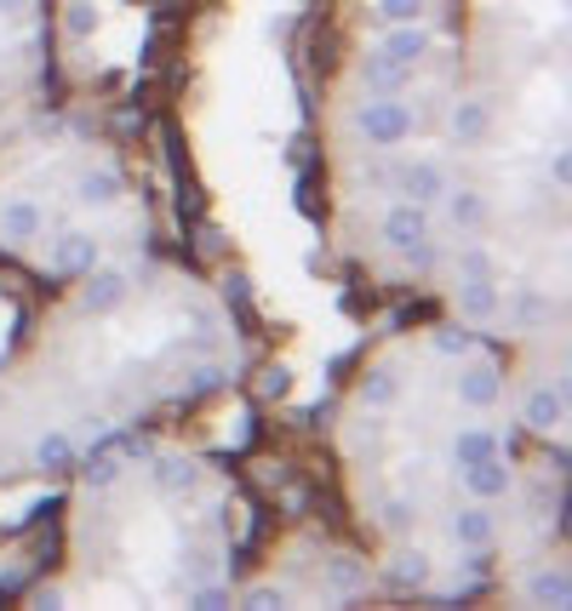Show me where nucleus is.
<instances>
[{
    "mask_svg": "<svg viewBox=\"0 0 572 611\" xmlns=\"http://www.w3.org/2000/svg\"><path fill=\"white\" fill-rule=\"evenodd\" d=\"M361 138L378 144V149H395L413 138V109L401 104V97H373V104L361 109Z\"/></svg>",
    "mask_w": 572,
    "mask_h": 611,
    "instance_id": "1",
    "label": "nucleus"
},
{
    "mask_svg": "<svg viewBox=\"0 0 572 611\" xmlns=\"http://www.w3.org/2000/svg\"><path fill=\"white\" fill-rule=\"evenodd\" d=\"M46 229V207L35 194H7L0 200V241L7 246H29Z\"/></svg>",
    "mask_w": 572,
    "mask_h": 611,
    "instance_id": "2",
    "label": "nucleus"
},
{
    "mask_svg": "<svg viewBox=\"0 0 572 611\" xmlns=\"http://www.w3.org/2000/svg\"><path fill=\"white\" fill-rule=\"evenodd\" d=\"M378 234H384V246H389V252H407L413 241H429V207L395 200V207L384 212V223H378Z\"/></svg>",
    "mask_w": 572,
    "mask_h": 611,
    "instance_id": "3",
    "label": "nucleus"
},
{
    "mask_svg": "<svg viewBox=\"0 0 572 611\" xmlns=\"http://www.w3.org/2000/svg\"><path fill=\"white\" fill-rule=\"evenodd\" d=\"M104 263V246H97V234L86 229H63L58 234V246H52V268L58 275H86V268Z\"/></svg>",
    "mask_w": 572,
    "mask_h": 611,
    "instance_id": "4",
    "label": "nucleus"
},
{
    "mask_svg": "<svg viewBox=\"0 0 572 611\" xmlns=\"http://www.w3.org/2000/svg\"><path fill=\"white\" fill-rule=\"evenodd\" d=\"M447 138H453V149H481L492 138V104L464 97V104L453 109V120H447Z\"/></svg>",
    "mask_w": 572,
    "mask_h": 611,
    "instance_id": "5",
    "label": "nucleus"
},
{
    "mask_svg": "<svg viewBox=\"0 0 572 611\" xmlns=\"http://www.w3.org/2000/svg\"><path fill=\"white\" fill-rule=\"evenodd\" d=\"M126 297H132V281L121 275V268H86V292H81V303L92 315H115V309H126Z\"/></svg>",
    "mask_w": 572,
    "mask_h": 611,
    "instance_id": "6",
    "label": "nucleus"
},
{
    "mask_svg": "<svg viewBox=\"0 0 572 611\" xmlns=\"http://www.w3.org/2000/svg\"><path fill=\"white\" fill-rule=\"evenodd\" d=\"M378 52H384V57H395V63H407V70H413V63H424V57L435 52V35H429L424 23H384V41H378Z\"/></svg>",
    "mask_w": 572,
    "mask_h": 611,
    "instance_id": "7",
    "label": "nucleus"
},
{
    "mask_svg": "<svg viewBox=\"0 0 572 611\" xmlns=\"http://www.w3.org/2000/svg\"><path fill=\"white\" fill-rule=\"evenodd\" d=\"M407 81H413L407 63L384 57L378 46H373V52H361V86L373 92V97H401V92H407Z\"/></svg>",
    "mask_w": 572,
    "mask_h": 611,
    "instance_id": "8",
    "label": "nucleus"
},
{
    "mask_svg": "<svg viewBox=\"0 0 572 611\" xmlns=\"http://www.w3.org/2000/svg\"><path fill=\"white\" fill-rule=\"evenodd\" d=\"M395 189H401V200H413V207H435V200L447 194V178H441V166L418 160V166H395Z\"/></svg>",
    "mask_w": 572,
    "mask_h": 611,
    "instance_id": "9",
    "label": "nucleus"
},
{
    "mask_svg": "<svg viewBox=\"0 0 572 611\" xmlns=\"http://www.w3.org/2000/svg\"><path fill=\"white\" fill-rule=\"evenodd\" d=\"M453 389H458L464 405H476V412H481V405H498V400H503V378H498V366H487V360L464 366Z\"/></svg>",
    "mask_w": 572,
    "mask_h": 611,
    "instance_id": "10",
    "label": "nucleus"
},
{
    "mask_svg": "<svg viewBox=\"0 0 572 611\" xmlns=\"http://www.w3.org/2000/svg\"><path fill=\"white\" fill-rule=\"evenodd\" d=\"M453 309H458V320H492L503 309V292H498V281H458Z\"/></svg>",
    "mask_w": 572,
    "mask_h": 611,
    "instance_id": "11",
    "label": "nucleus"
},
{
    "mask_svg": "<svg viewBox=\"0 0 572 611\" xmlns=\"http://www.w3.org/2000/svg\"><path fill=\"white\" fill-rule=\"evenodd\" d=\"M458 481H464V492L476 497V503H492V497H503V492H510V463H503V457L469 463V468H458Z\"/></svg>",
    "mask_w": 572,
    "mask_h": 611,
    "instance_id": "12",
    "label": "nucleus"
},
{
    "mask_svg": "<svg viewBox=\"0 0 572 611\" xmlns=\"http://www.w3.org/2000/svg\"><path fill=\"white\" fill-rule=\"evenodd\" d=\"M447 457H453V468H469V463H487V457H503V434H492V429H458L453 434V446H447Z\"/></svg>",
    "mask_w": 572,
    "mask_h": 611,
    "instance_id": "13",
    "label": "nucleus"
},
{
    "mask_svg": "<svg viewBox=\"0 0 572 611\" xmlns=\"http://www.w3.org/2000/svg\"><path fill=\"white\" fill-rule=\"evenodd\" d=\"M521 423L538 429V434H555L566 423V389H532L527 405H521Z\"/></svg>",
    "mask_w": 572,
    "mask_h": 611,
    "instance_id": "14",
    "label": "nucleus"
},
{
    "mask_svg": "<svg viewBox=\"0 0 572 611\" xmlns=\"http://www.w3.org/2000/svg\"><path fill=\"white\" fill-rule=\"evenodd\" d=\"M492 537H498V520H492V508H458L453 515V542L458 549H492Z\"/></svg>",
    "mask_w": 572,
    "mask_h": 611,
    "instance_id": "15",
    "label": "nucleus"
},
{
    "mask_svg": "<svg viewBox=\"0 0 572 611\" xmlns=\"http://www.w3.org/2000/svg\"><path fill=\"white\" fill-rule=\"evenodd\" d=\"M441 200H447V218H453V229H481V223L492 218L487 194H476V189H447Z\"/></svg>",
    "mask_w": 572,
    "mask_h": 611,
    "instance_id": "16",
    "label": "nucleus"
},
{
    "mask_svg": "<svg viewBox=\"0 0 572 611\" xmlns=\"http://www.w3.org/2000/svg\"><path fill=\"white\" fill-rule=\"evenodd\" d=\"M121 194H126V183H121L115 172H104V166H97V172H81V183H75L81 207H115Z\"/></svg>",
    "mask_w": 572,
    "mask_h": 611,
    "instance_id": "17",
    "label": "nucleus"
},
{
    "mask_svg": "<svg viewBox=\"0 0 572 611\" xmlns=\"http://www.w3.org/2000/svg\"><path fill=\"white\" fill-rule=\"evenodd\" d=\"M361 400L378 405V412H389V405L401 400V371H395V366H373V371L361 378Z\"/></svg>",
    "mask_w": 572,
    "mask_h": 611,
    "instance_id": "18",
    "label": "nucleus"
},
{
    "mask_svg": "<svg viewBox=\"0 0 572 611\" xmlns=\"http://www.w3.org/2000/svg\"><path fill=\"white\" fill-rule=\"evenodd\" d=\"M384 583H395V589L429 583V555H424V549H401V555L389 560V571H384Z\"/></svg>",
    "mask_w": 572,
    "mask_h": 611,
    "instance_id": "19",
    "label": "nucleus"
},
{
    "mask_svg": "<svg viewBox=\"0 0 572 611\" xmlns=\"http://www.w3.org/2000/svg\"><path fill=\"white\" fill-rule=\"evenodd\" d=\"M195 457H178V452H166V457H155V486L160 492H189L195 486Z\"/></svg>",
    "mask_w": 572,
    "mask_h": 611,
    "instance_id": "20",
    "label": "nucleus"
},
{
    "mask_svg": "<svg viewBox=\"0 0 572 611\" xmlns=\"http://www.w3.org/2000/svg\"><path fill=\"white\" fill-rule=\"evenodd\" d=\"M70 463H75V440H70V434H41V440H35V468L63 474Z\"/></svg>",
    "mask_w": 572,
    "mask_h": 611,
    "instance_id": "21",
    "label": "nucleus"
},
{
    "mask_svg": "<svg viewBox=\"0 0 572 611\" xmlns=\"http://www.w3.org/2000/svg\"><path fill=\"white\" fill-rule=\"evenodd\" d=\"M326 583L339 589V594H361V589H366V566H361L355 555H332V560H326Z\"/></svg>",
    "mask_w": 572,
    "mask_h": 611,
    "instance_id": "22",
    "label": "nucleus"
},
{
    "mask_svg": "<svg viewBox=\"0 0 572 611\" xmlns=\"http://www.w3.org/2000/svg\"><path fill=\"white\" fill-rule=\"evenodd\" d=\"M527 600L532 605H566L572 594H566V571H538V577H527Z\"/></svg>",
    "mask_w": 572,
    "mask_h": 611,
    "instance_id": "23",
    "label": "nucleus"
},
{
    "mask_svg": "<svg viewBox=\"0 0 572 611\" xmlns=\"http://www.w3.org/2000/svg\"><path fill=\"white\" fill-rule=\"evenodd\" d=\"M453 263H458V281H498V257L487 246H464Z\"/></svg>",
    "mask_w": 572,
    "mask_h": 611,
    "instance_id": "24",
    "label": "nucleus"
},
{
    "mask_svg": "<svg viewBox=\"0 0 572 611\" xmlns=\"http://www.w3.org/2000/svg\"><path fill=\"white\" fill-rule=\"evenodd\" d=\"M373 18L378 23H424L429 0H373Z\"/></svg>",
    "mask_w": 572,
    "mask_h": 611,
    "instance_id": "25",
    "label": "nucleus"
},
{
    "mask_svg": "<svg viewBox=\"0 0 572 611\" xmlns=\"http://www.w3.org/2000/svg\"><path fill=\"white\" fill-rule=\"evenodd\" d=\"M550 315H555V303H550L544 292H527V297L516 303V326H527V331H538V326H550Z\"/></svg>",
    "mask_w": 572,
    "mask_h": 611,
    "instance_id": "26",
    "label": "nucleus"
},
{
    "mask_svg": "<svg viewBox=\"0 0 572 611\" xmlns=\"http://www.w3.org/2000/svg\"><path fill=\"white\" fill-rule=\"evenodd\" d=\"M429 344H435V355H469V349H476V337H469L464 320H453V326H435Z\"/></svg>",
    "mask_w": 572,
    "mask_h": 611,
    "instance_id": "27",
    "label": "nucleus"
},
{
    "mask_svg": "<svg viewBox=\"0 0 572 611\" xmlns=\"http://www.w3.org/2000/svg\"><path fill=\"white\" fill-rule=\"evenodd\" d=\"M378 515H384L389 531H413V526H418V503H413V497H384Z\"/></svg>",
    "mask_w": 572,
    "mask_h": 611,
    "instance_id": "28",
    "label": "nucleus"
},
{
    "mask_svg": "<svg viewBox=\"0 0 572 611\" xmlns=\"http://www.w3.org/2000/svg\"><path fill=\"white\" fill-rule=\"evenodd\" d=\"M63 29H70L75 41L92 35V29H97V7H92V0H70V7H63Z\"/></svg>",
    "mask_w": 572,
    "mask_h": 611,
    "instance_id": "29",
    "label": "nucleus"
},
{
    "mask_svg": "<svg viewBox=\"0 0 572 611\" xmlns=\"http://www.w3.org/2000/svg\"><path fill=\"white\" fill-rule=\"evenodd\" d=\"M115 474H121V463H115L110 452H92V457H86V486H92V492L115 486Z\"/></svg>",
    "mask_w": 572,
    "mask_h": 611,
    "instance_id": "30",
    "label": "nucleus"
},
{
    "mask_svg": "<svg viewBox=\"0 0 572 611\" xmlns=\"http://www.w3.org/2000/svg\"><path fill=\"white\" fill-rule=\"evenodd\" d=\"M189 605H200V611H218V605H229V589H218L212 577H207V589H189Z\"/></svg>",
    "mask_w": 572,
    "mask_h": 611,
    "instance_id": "31",
    "label": "nucleus"
},
{
    "mask_svg": "<svg viewBox=\"0 0 572 611\" xmlns=\"http://www.w3.org/2000/svg\"><path fill=\"white\" fill-rule=\"evenodd\" d=\"M401 257H407L413 268H435V263H441V252H435V241H413V246L401 252Z\"/></svg>",
    "mask_w": 572,
    "mask_h": 611,
    "instance_id": "32",
    "label": "nucleus"
},
{
    "mask_svg": "<svg viewBox=\"0 0 572 611\" xmlns=\"http://www.w3.org/2000/svg\"><path fill=\"white\" fill-rule=\"evenodd\" d=\"M287 389H292V371H287V366H269V371H263V394L281 400Z\"/></svg>",
    "mask_w": 572,
    "mask_h": 611,
    "instance_id": "33",
    "label": "nucleus"
},
{
    "mask_svg": "<svg viewBox=\"0 0 572 611\" xmlns=\"http://www.w3.org/2000/svg\"><path fill=\"white\" fill-rule=\"evenodd\" d=\"M247 605H252V611H269V605H287V594H281V589H252Z\"/></svg>",
    "mask_w": 572,
    "mask_h": 611,
    "instance_id": "34",
    "label": "nucleus"
},
{
    "mask_svg": "<svg viewBox=\"0 0 572 611\" xmlns=\"http://www.w3.org/2000/svg\"><path fill=\"white\" fill-rule=\"evenodd\" d=\"M550 178H555V183H566V178H572V155H566V149L550 160Z\"/></svg>",
    "mask_w": 572,
    "mask_h": 611,
    "instance_id": "35",
    "label": "nucleus"
},
{
    "mask_svg": "<svg viewBox=\"0 0 572 611\" xmlns=\"http://www.w3.org/2000/svg\"><path fill=\"white\" fill-rule=\"evenodd\" d=\"M35 138H41V144H58V138H63V120H41Z\"/></svg>",
    "mask_w": 572,
    "mask_h": 611,
    "instance_id": "36",
    "label": "nucleus"
},
{
    "mask_svg": "<svg viewBox=\"0 0 572 611\" xmlns=\"http://www.w3.org/2000/svg\"><path fill=\"white\" fill-rule=\"evenodd\" d=\"M0 81H7V75H0Z\"/></svg>",
    "mask_w": 572,
    "mask_h": 611,
    "instance_id": "37",
    "label": "nucleus"
}]
</instances>
